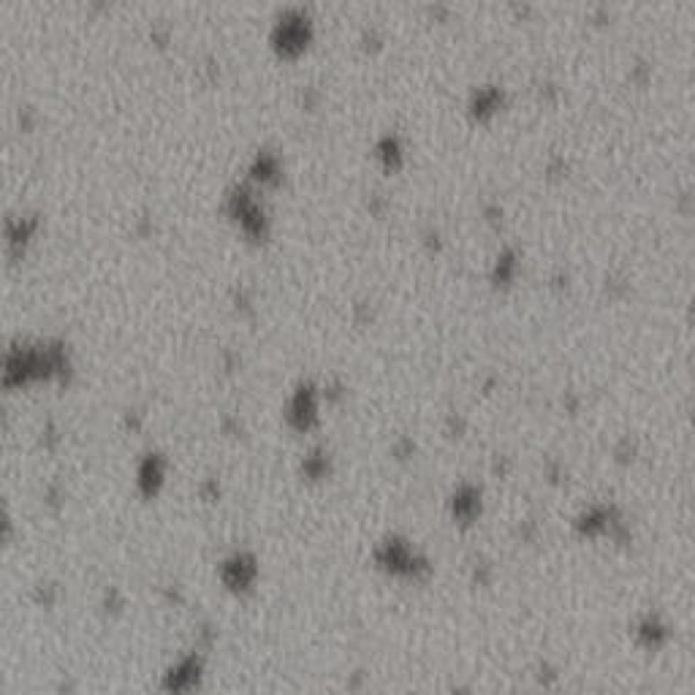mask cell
Here are the masks:
<instances>
[{"instance_id": "1", "label": "cell", "mask_w": 695, "mask_h": 695, "mask_svg": "<svg viewBox=\"0 0 695 695\" xmlns=\"http://www.w3.org/2000/svg\"><path fill=\"white\" fill-rule=\"evenodd\" d=\"M169 684H171V693H187V690H193L199 684V671L193 665L177 668V674L174 671L169 674Z\"/></svg>"}]
</instances>
